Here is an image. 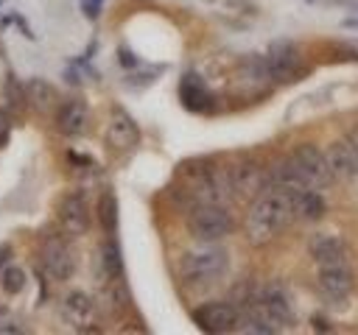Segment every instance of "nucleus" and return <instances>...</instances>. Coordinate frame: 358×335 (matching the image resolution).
Instances as JSON below:
<instances>
[{
  "instance_id": "a211bd4d",
  "label": "nucleus",
  "mask_w": 358,
  "mask_h": 335,
  "mask_svg": "<svg viewBox=\"0 0 358 335\" xmlns=\"http://www.w3.org/2000/svg\"><path fill=\"white\" fill-rule=\"evenodd\" d=\"M25 98L36 112H56L59 109V92L45 78H31L25 84Z\"/></svg>"
},
{
  "instance_id": "9d476101",
  "label": "nucleus",
  "mask_w": 358,
  "mask_h": 335,
  "mask_svg": "<svg viewBox=\"0 0 358 335\" xmlns=\"http://www.w3.org/2000/svg\"><path fill=\"white\" fill-rule=\"evenodd\" d=\"M266 64H268V78L271 81H294L302 75V61H299V53L291 42H274L268 47V56H266Z\"/></svg>"
},
{
  "instance_id": "393cba45",
  "label": "nucleus",
  "mask_w": 358,
  "mask_h": 335,
  "mask_svg": "<svg viewBox=\"0 0 358 335\" xmlns=\"http://www.w3.org/2000/svg\"><path fill=\"white\" fill-rule=\"evenodd\" d=\"M14 329H17V324L11 321V313L0 304V332H14Z\"/></svg>"
},
{
  "instance_id": "6e6552de",
  "label": "nucleus",
  "mask_w": 358,
  "mask_h": 335,
  "mask_svg": "<svg viewBox=\"0 0 358 335\" xmlns=\"http://www.w3.org/2000/svg\"><path fill=\"white\" fill-rule=\"evenodd\" d=\"M319 290L324 299L330 302H344L350 293H352V268L347 265V260H338V262H324L319 265Z\"/></svg>"
},
{
  "instance_id": "f3484780",
  "label": "nucleus",
  "mask_w": 358,
  "mask_h": 335,
  "mask_svg": "<svg viewBox=\"0 0 358 335\" xmlns=\"http://www.w3.org/2000/svg\"><path fill=\"white\" fill-rule=\"evenodd\" d=\"M62 315L73 327L84 329L95 315V299L90 293H84V290H67L64 299H62Z\"/></svg>"
},
{
  "instance_id": "bb28decb",
  "label": "nucleus",
  "mask_w": 358,
  "mask_h": 335,
  "mask_svg": "<svg viewBox=\"0 0 358 335\" xmlns=\"http://www.w3.org/2000/svg\"><path fill=\"white\" fill-rule=\"evenodd\" d=\"M347 137H350V142H352V145H355V151H358V123L350 128V134H347Z\"/></svg>"
},
{
  "instance_id": "5701e85b",
  "label": "nucleus",
  "mask_w": 358,
  "mask_h": 335,
  "mask_svg": "<svg viewBox=\"0 0 358 335\" xmlns=\"http://www.w3.org/2000/svg\"><path fill=\"white\" fill-rule=\"evenodd\" d=\"M25 282H28L25 271H22L20 265H14V262H8V265L0 271V285H3V290H6L8 296L22 293V290H25Z\"/></svg>"
},
{
  "instance_id": "412c9836",
  "label": "nucleus",
  "mask_w": 358,
  "mask_h": 335,
  "mask_svg": "<svg viewBox=\"0 0 358 335\" xmlns=\"http://www.w3.org/2000/svg\"><path fill=\"white\" fill-rule=\"evenodd\" d=\"M98 262H101V271L106 279H115V276H123V254H120V246L115 237H106L98 248Z\"/></svg>"
},
{
  "instance_id": "b1692460",
  "label": "nucleus",
  "mask_w": 358,
  "mask_h": 335,
  "mask_svg": "<svg viewBox=\"0 0 358 335\" xmlns=\"http://www.w3.org/2000/svg\"><path fill=\"white\" fill-rule=\"evenodd\" d=\"M8 134H11V117H8V112L0 106V145L8 140Z\"/></svg>"
},
{
  "instance_id": "20e7f679",
  "label": "nucleus",
  "mask_w": 358,
  "mask_h": 335,
  "mask_svg": "<svg viewBox=\"0 0 358 335\" xmlns=\"http://www.w3.org/2000/svg\"><path fill=\"white\" fill-rule=\"evenodd\" d=\"M235 229V218L224 204H193L187 209V232L199 243L224 240Z\"/></svg>"
},
{
  "instance_id": "ddd939ff",
  "label": "nucleus",
  "mask_w": 358,
  "mask_h": 335,
  "mask_svg": "<svg viewBox=\"0 0 358 335\" xmlns=\"http://www.w3.org/2000/svg\"><path fill=\"white\" fill-rule=\"evenodd\" d=\"M327 165L336 179H355L358 176V151L350 142V137H338L324 148Z\"/></svg>"
},
{
  "instance_id": "f8f14e48",
  "label": "nucleus",
  "mask_w": 358,
  "mask_h": 335,
  "mask_svg": "<svg viewBox=\"0 0 358 335\" xmlns=\"http://www.w3.org/2000/svg\"><path fill=\"white\" fill-rule=\"evenodd\" d=\"M103 140H106V145H109L112 151L126 154V151H131V148L140 142V128H137V123H134L123 109H115V112L109 114V120H106Z\"/></svg>"
},
{
  "instance_id": "0eeeda50",
  "label": "nucleus",
  "mask_w": 358,
  "mask_h": 335,
  "mask_svg": "<svg viewBox=\"0 0 358 335\" xmlns=\"http://www.w3.org/2000/svg\"><path fill=\"white\" fill-rule=\"evenodd\" d=\"M229 176V187H232V198H246L252 201L266 184H268V173L255 162V159H238L227 168Z\"/></svg>"
},
{
  "instance_id": "aec40b11",
  "label": "nucleus",
  "mask_w": 358,
  "mask_h": 335,
  "mask_svg": "<svg viewBox=\"0 0 358 335\" xmlns=\"http://www.w3.org/2000/svg\"><path fill=\"white\" fill-rule=\"evenodd\" d=\"M126 304H129V290H126V285H123V276L106 279V285H103L101 293H98V307H101L103 313H120Z\"/></svg>"
},
{
  "instance_id": "6ab92c4d",
  "label": "nucleus",
  "mask_w": 358,
  "mask_h": 335,
  "mask_svg": "<svg viewBox=\"0 0 358 335\" xmlns=\"http://www.w3.org/2000/svg\"><path fill=\"white\" fill-rule=\"evenodd\" d=\"M310 257L324 265V262H338V260H347V246L341 237H333V234H316L310 237Z\"/></svg>"
},
{
  "instance_id": "9b49d317",
  "label": "nucleus",
  "mask_w": 358,
  "mask_h": 335,
  "mask_svg": "<svg viewBox=\"0 0 358 335\" xmlns=\"http://www.w3.org/2000/svg\"><path fill=\"white\" fill-rule=\"evenodd\" d=\"M260 302H263L266 315L277 324V329L294 324V304H291V296H288V290L280 279H271V282L260 285Z\"/></svg>"
},
{
  "instance_id": "f257e3e1",
  "label": "nucleus",
  "mask_w": 358,
  "mask_h": 335,
  "mask_svg": "<svg viewBox=\"0 0 358 335\" xmlns=\"http://www.w3.org/2000/svg\"><path fill=\"white\" fill-rule=\"evenodd\" d=\"M294 218L288 184H266L249 204L246 218H243V234L252 246H268L277 240Z\"/></svg>"
},
{
  "instance_id": "f03ea898",
  "label": "nucleus",
  "mask_w": 358,
  "mask_h": 335,
  "mask_svg": "<svg viewBox=\"0 0 358 335\" xmlns=\"http://www.w3.org/2000/svg\"><path fill=\"white\" fill-rule=\"evenodd\" d=\"M268 173V184H305V187H316L324 190L333 184V170L327 165L324 151H319L310 142L296 145L282 162H277Z\"/></svg>"
},
{
  "instance_id": "2eb2a0df",
  "label": "nucleus",
  "mask_w": 358,
  "mask_h": 335,
  "mask_svg": "<svg viewBox=\"0 0 358 335\" xmlns=\"http://www.w3.org/2000/svg\"><path fill=\"white\" fill-rule=\"evenodd\" d=\"M288 195H291V207H294L296 221H319L327 209V204L322 198V190H316V187L288 184Z\"/></svg>"
},
{
  "instance_id": "4468645a",
  "label": "nucleus",
  "mask_w": 358,
  "mask_h": 335,
  "mask_svg": "<svg viewBox=\"0 0 358 335\" xmlns=\"http://www.w3.org/2000/svg\"><path fill=\"white\" fill-rule=\"evenodd\" d=\"M56 126L64 137H81L90 126V106L81 98H67L56 109Z\"/></svg>"
},
{
  "instance_id": "39448f33",
  "label": "nucleus",
  "mask_w": 358,
  "mask_h": 335,
  "mask_svg": "<svg viewBox=\"0 0 358 335\" xmlns=\"http://www.w3.org/2000/svg\"><path fill=\"white\" fill-rule=\"evenodd\" d=\"M193 321L201 332H210V335H218V332H232L238 329L241 324V313L238 307L229 302V299H213V302H204L193 310Z\"/></svg>"
},
{
  "instance_id": "423d86ee",
  "label": "nucleus",
  "mask_w": 358,
  "mask_h": 335,
  "mask_svg": "<svg viewBox=\"0 0 358 335\" xmlns=\"http://www.w3.org/2000/svg\"><path fill=\"white\" fill-rule=\"evenodd\" d=\"M39 257H42V268L50 279L56 282H67L73 274H76V251L73 246L59 237V234H50L45 237L42 248H39Z\"/></svg>"
},
{
  "instance_id": "7ed1b4c3",
  "label": "nucleus",
  "mask_w": 358,
  "mask_h": 335,
  "mask_svg": "<svg viewBox=\"0 0 358 335\" xmlns=\"http://www.w3.org/2000/svg\"><path fill=\"white\" fill-rule=\"evenodd\" d=\"M227 268H229V251L224 246H218V240L187 248L179 257V279H182V285H187L193 290L218 285L227 276Z\"/></svg>"
},
{
  "instance_id": "1a4fd4ad",
  "label": "nucleus",
  "mask_w": 358,
  "mask_h": 335,
  "mask_svg": "<svg viewBox=\"0 0 358 335\" xmlns=\"http://www.w3.org/2000/svg\"><path fill=\"white\" fill-rule=\"evenodd\" d=\"M56 218H59V229L67 237H81L90 229V209L81 193H67L59 207H56Z\"/></svg>"
},
{
  "instance_id": "dca6fc26",
  "label": "nucleus",
  "mask_w": 358,
  "mask_h": 335,
  "mask_svg": "<svg viewBox=\"0 0 358 335\" xmlns=\"http://www.w3.org/2000/svg\"><path fill=\"white\" fill-rule=\"evenodd\" d=\"M179 100L187 112H196V114H207L215 109V100H213V92L207 89V84L196 75V73H187L179 84Z\"/></svg>"
},
{
  "instance_id": "a878e982",
  "label": "nucleus",
  "mask_w": 358,
  "mask_h": 335,
  "mask_svg": "<svg viewBox=\"0 0 358 335\" xmlns=\"http://www.w3.org/2000/svg\"><path fill=\"white\" fill-rule=\"evenodd\" d=\"M84 8H87V14H98V0H84Z\"/></svg>"
},
{
  "instance_id": "4be33fe9",
  "label": "nucleus",
  "mask_w": 358,
  "mask_h": 335,
  "mask_svg": "<svg viewBox=\"0 0 358 335\" xmlns=\"http://www.w3.org/2000/svg\"><path fill=\"white\" fill-rule=\"evenodd\" d=\"M98 223H101L109 234L117 229V198H115V193H109V190L98 198Z\"/></svg>"
}]
</instances>
